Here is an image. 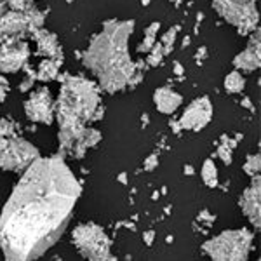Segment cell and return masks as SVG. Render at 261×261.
I'll return each instance as SVG.
<instances>
[{"mask_svg": "<svg viewBox=\"0 0 261 261\" xmlns=\"http://www.w3.org/2000/svg\"><path fill=\"white\" fill-rule=\"evenodd\" d=\"M35 71H30L28 70V75H27V79H23V82H21V86H19V91L21 92H27V91H30L32 87H33V84H35Z\"/></svg>", "mask_w": 261, "mask_h": 261, "instance_id": "24", "label": "cell"}, {"mask_svg": "<svg viewBox=\"0 0 261 261\" xmlns=\"http://www.w3.org/2000/svg\"><path fill=\"white\" fill-rule=\"evenodd\" d=\"M185 174H187V176H193V172H195V171H193V167L192 166H185Z\"/></svg>", "mask_w": 261, "mask_h": 261, "instance_id": "36", "label": "cell"}, {"mask_svg": "<svg viewBox=\"0 0 261 261\" xmlns=\"http://www.w3.org/2000/svg\"><path fill=\"white\" fill-rule=\"evenodd\" d=\"M66 2H68V4H71V2H73V0H66Z\"/></svg>", "mask_w": 261, "mask_h": 261, "instance_id": "41", "label": "cell"}, {"mask_svg": "<svg viewBox=\"0 0 261 261\" xmlns=\"http://www.w3.org/2000/svg\"><path fill=\"white\" fill-rule=\"evenodd\" d=\"M141 122H143V127H145V125L148 124V115H146V113H145V115L141 117Z\"/></svg>", "mask_w": 261, "mask_h": 261, "instance_id": "38", "label": "cell"}, {"mask_svg": "<svg viewBox=\"0 0 261 261\" xmlns=\"http://www.w3.org/2000/svg\"><path fill=\"white\" fill-rule=\"evenodd\" d=\"M164 47L161 42H155V45L148 50V56H146V65L148 66H159L164 60Z\"/></svg>", "mask_w": 261, "mask_h": 261, "instance_id": "19", "label": "cell"}, {"mask_svg": "<svg viewBox=\"0 0 261 261\" xmlns=\"http://www.w3.org/2000/svg\"><path fill=\"white\" fill-rule=\"evenodd\" d=\"M28 30L30 28H28V19L24 12L9 11V12H4L2 18H0V35L4 39L16 40Z\"/></svg>", "mask_w": 261, "mask_h": 261, "instance_id": "13", "label": "cell"}, {"mask_svg": "<svg viewBox=\"0 0 261 261\" xmlns=\"http://www.w3.org/2000/svg\"><path fill=\"white\" fill-rule=\"evenodd\" d=\"M35 40L37 45H39V54L49 58V60H56V61H63L61 58V47H60V40L54 33H50L44 28L37 30L35 33Z\"/></svg>", "mask_w": 261, "mask_h": 261, "instance_id": "14", "label": "cell"}, {"mask_svg": "<svg viewBox=\"0 0 261 261\" xmlns=\"http://www.w3.org/2000/svg\"><path fill=\"white\" fill-rule=\"evenodd\" d=\"M71 242L77 247L84 258L87 259H115L110 252L112 242L105 230L96 223H84L79 225L71 233Z\"/></svg>", "mask_w": 261, "mask_h": 261, "instance_id": "5", "label": "cell"}, {"mask_svg": "<svg viewBox=\"0 0 261 261\" xmlns=\"http://www.w3.org/2000/svg\"><path fill=\"white\" fill-rule=\"evenodd\" d=\"M169 125H171L172 133H176V134H179L181 130H183V129H181V125H179V120H171Z\"/></svg>", "mask_w": 261, "mask_h": 261, "instance_id": "31", "label": "cell"}, {"mask_svg": "<svg viewBox=\"0 0 261 261\" xmlns=\"http://www.w3.org/2000/svg\"><path fill=\"white\" fill-rule=\"evenodd\" d=\"M143 166H145V171H153L155 167L159 166V157H157V153H151L150 157H146V159H145V164H143Z\"/></svg>", "mask_w": 261, "mask_h": 261, "instance_id": "26", "label": "cell"}, {"mask_svg": "<svg viewBox=\"0 0 261 261\" xmlns=\"http://www.w3.org/2000/svg\"><path fill=\"white\" fill-rule=\"evenodd\" d=\"M60 81L61 91L54 105V115L60 124V153L65 157L86 129L87 122L103 119L105 108L94 82L71 75H63Z\"/></svg>", "mask_w": 261, "mask_h": 261, "instance_id": "3", "label": "cell"}, {"mask_svg": "<svg viewBox=\"0 0 261 261\" xmlns=\"http://www.w3.org/2000/svg\"><path fill=\"white\" fill-rule=\"evenodd\" d=\"M117 179H119L122 185H127V179H129L127 172H122V174H119V178H117Z\"/></svg>", "mask_w": 261, "mask_h": 261, "instance_id": "35", "label": "cell"}, {"mask_svg": "<svg viewBox=\"0 0 261 261\" xmlns=\"http://www.w3.org/2000/svg\"><path fill=\"white\" fill-rule=\"evenodd\" d=\"M153 103L157 107V110L164 113V115H172L181 107L183 98L176 91L169 89V87H159L153 92Z\"/></svg>", "mask_w": 261, "mask_h": 261, "instance_id": "15", "label": "cell"}, {"mask_svg": "<svg viewBox=\"0 0 261 261\" xmlns=\"http://www.w3.org/2000/svg\"><path fill=\"white\" fill-rule=\"evenodd\" d=\"M169 2H174V4H176V2H178V0H169Z\"/></svg>", "mask_w": 261, "mask_h": 261, "instance_id": "40", "label": "cell"}, {"mask_svg": "<svg viewBox=\"0 0 261 261\" xmlns=\"http://www.w3.org/2000/svg\"><path fill=\"white\" fill-rule=\"evenodd\" d=\"M259 169H261V157L258 153L249 155V157H247V161L244 162V172L252 178V176L259 174Z\"/></svg>", "mask_w": 261, "mask_h": 261, "instance_id": "20", "label": "cell"}, {"mask_svg": "<svg viewBox=\"0 0 261 261\" xmlns=\"http://www.w3.org/2000/svg\"><path fill=\"white\" fill-rule=\"evenodd\" d=\"M172 68H174V73H176V75H183V73H185L183 66H181V63H178V61H174V65H172Z\"/></svg>", "mask_w": 261, "mask_h": 261, "instance_id": "32", "label": "cell"}, {"mask_svg": "<svg viewBox=\"0 0 261 261\" xmlns=\"http://www.w3.org/2000/svg\"><path fill=\"white\" fill-rule=\"evenodd\" d=\"M205 58H207V47H200L195 54V60L200 63V61H204Z\"/></svg>", "mask_w": 261, "mask_h": 261, "instance_id": "30", "label": "cell"}, {"mask_svg": "<svg viewBox=\"0 0 261 261\" xmlns=\"http://www.w3.org/2000/svg\"><path fill=\"white\" fill-rule=\"evenodd\" d=\"M159 30H161V23L159 21H155V23H151L148 28L145 30V35H150V37H157Z\"/></svg>", "mask_w": 261, "mask_h": 261, "instance_id": "28", "label": "cell"}, {"mask_svg": "<svg viewBox=\"0 0 261 261\" xmlns=\"http://www.w3.org/2000/svg\"><path fill=\"white\" fill-rule=\"evenodd\" d=\"M60 66H61V61L45 58V60L39 65V70H37L35 77L39 79V81H42V82L54 81V79L60 77Z\"/></svg>", "mask_w": 261, "mask_h": 261, "instance_id": "16", "label": "cell"}, {"mask_svg": "<svg viewBox=\"0 0 261 261\" xmlns=\"http://www.w3.org/2000/svg\"><path fill=\"white\" fill-rule=\"evenodd\" d=\"M259 202H261V183H259V174H258V176H252L251 185L242 192L241 199H239V205H241L244 216H246L256 228H259V225H261Z\"/></svg>", "mask_w": 261, "mask_h": 261, "instance_id": "11", "label": "cell"}, {"mask_svg": "<svg viewBox=\"0 0 261 261\" xmlns=\"http://www.w3.org/2000/svg\"><path fill=\"white\" fill-rule=\"evenodd\" d=\"M176 33H178V27H172L171 30H167L166 33H164L161 44L164 47V54H166V56L172 50V45H174V40H176Z\"/></svg>", "mask_w": 261, "mask_h": 261, "instance_id": "21", "label": "cell"}, {"mask_svg": "<svg viewBox=\"0 0 261 261\" xmlns=\"http://www.w3.org/2000/svg\"><path fill=\"white\" fill-rule=\"evenodd\" d=\"M254 235L247 228L226 230L204 242L202 249L216 261H244L249 258Z\"/></svg>", "mask_w": 261, "mask_h": 261, "instance_id": "4", "label": "cell"}, {"mask_svg": "<svg viewBox=\"0 0 261 261\" xmlns=\"http://www.w3.org/2000/svg\"><path fill=\"white\" fill-rule=\"evenodd\" d=\"M197 221L199 223H204V225H213V221H214V216L213 214H209V211H202L199 216H197Z\"/></svg>", "mask_w": 261, "mask_h": 261, "instance_id": "27", "label": "cell"}, {"mask_svg": "<svg viewBox=\"0 0 261 261\" xmlns=\"http://www.w3.org/2000/svg\"><path fill=\"white\" fill-rule=\"evenodd\" d=\"M155 42H157V37H150V35H145V40L138 45V53H148V50L153 47Z\"/></svg>", "mask_w": 261, "mask_h": 261, "instance_id": "25", "label": "cell"}, {"mask_svg": "<svg viewBox=\"0 0 261 261\" xmlns=\"http://www.w3.org/2000/svg\"><path fill=\"white\" fill-rule=\"evenodd\" d=\"M225 89L230 92V94H239V92L244 91V87H246V79L242 77V73L239 70H233L230 71L228 75L225 77Z\"/></svg>", "mask_w": 261, "mask_h": 261, "instance_id": "17", "label": "cell"}, {"mask_svg": "<svg viewBox=\"0 0 261 261\" xmlns=\"http://www.w3.org/2000/svg\"><path fill=\"white\" fill-rule=\"evenodd\" d=\"M82 187L63 157L35 159L0 214V249L7 259H35L50 249L73 216Z\"/></svg>", "mask_w": 261, "mask_h": 261, "instance_id": "1", "label": "cell"}, {"mask_svg": "<svg viewBox=\"0 0 261 261\" xmlns=\"http://www.w3.org/2000/svg\"><path fill=\"white\" fill-rule=\"evenodd\" d=\"M213 103L207 96L193 99L187 108L183 115L179 117V125L183 130H200L204 129L209 122L213 120Z\"/></svg>", "mask_w": 261, "mask_h": 261, "instance_id": "8", "label": "cell"}, {"mask_svg": "<svg viewBox=\"0 0 261 261\" xmlns=\"http://www.w3.org/2000/svg\"><path fill=\"white\" fill-rule=\"evenodd\" d=\"M7 89H9V87H6V86H0V103H4V101H6Z\"/></svg>", "mask_w": 261, "mask_h": 261, "instance_id": "33", "label": "cell"}, {"mask_svg": "<svg viewBox=\"0 0 261 261\" xmlns=\"http://www.w3.org/2000/svg\"><path fill=\"white\" fill-rule=\"evenodd\" d=\"M39 157V150L30 141L18 136H0V169L23 171Z\"/></svg>", "mask_w": 261, "mask_h": 261, "instance_id": "7", "label": "cell"}, {"mask_svg": "<svg viewBox=\"0 0 261 261\" xmlns=\"http://www.w3.org/2000/svg\"><path fill=\"white\" fill-rule=\"evenodd\" d=\"M30 56L27 42L7 40L0 44V73H14L21 70Z\"/></svg>", "mask_w": 261, "mask_h": 261, "instance_id": "10", "label": "cell"}, {"mask_svg": "<svg viewBox=\"0 0 261 261\" xmlns=\"http://www.w3.org/2000/svg\"><path fill=\"white\" fill-rule=\"evenodd\" d=\"M254 35L251 37L249 45L239 53L237 56L233 58V66L235 70H241V71H256L259 68L261 65V58H259V30L252 32Z\"/></svg>", "mask_w": 261, "mask_h": 261, "instance_id": "12", "label": "cell"}, {"mask_svg": "<svg viewBox=\"0 0 261 261\" xmlns=\"http://www.w3.org/2000/svg\"><path fill=\"white\" fill-rule=\"evenodd\" d=\"M24 115L37 124H50L54 119V101L47 87H40L24 101Z\"/></svg>", "mask_w": 261, "mask_h": 261, "instance_id": "9", "label": "cell"}, {"mask_svg": "<svg viewBox=\"0 0 261 261\" xmlns=\"http://www.w3.org/2000/svg\"><path fill=\"white\" fill-rule=\"evenodd\" d=\"M9 7L16 12H24L33 7V0H9Z\"/></svg>", "mask_w": 261, "mask_h": 261, "instance_id": "22", "label": "cell"}, {"mask_svg": "<svg viewBox=\"0 0 261 261\" xmlns=\"http://www.w3.org/2000/svg\"><path fill=\"white\" fill-rule=\"evenodd\" d=\"M213 9L241 35L258 30V7L254 0H213Z\"/></svg>", "mask_w": 261, "mask_h": 261, "instance_id": "6", "label": "cell"}, {"mask_svg": "<svg viewBox=\"0 0 261 261\" xmlns=\"http://www.w3.org/2000/svg\"><path fill=\"white\" fill-rule=\"evenodd\" d=\"M181 45H183V49H185V47H188V45H190V37H185V39H183V44H181Z\"/></svg>", "mask_w": 261, "mask_h": 261, "instance_id": "37", "label": "cell"}, {"mask_svg": "<svg viewBox=\"0 0 261 261\" xmlns=\"http://www.w3.org/2000/svg\"><path fill=\"white\" fill-rule=\"evenodd\" d=\"M133 32V19H110L84 53V65L98 77L101 89L110 94L125 89L136 71V65L129 58V37Z\"/></svg>", "mask_w": 261, "mask_h": 261, "instance_id": "2", "label": "cell"}, {"mask_svg": "<svg viewBox=\"0 0 261 261\" xmlns=\"http://www.w3.org/2000/svg\"><path fill=\"white\" fill-rule=\"evenodd\" d=\"M242 107H246V108H249L251 112H254V107H252L251 99H247V98H244V99H242Z\"/></svg>", "mask_w": 261, "mask_h": 261, "instance_id": "34", "label": "cell"}, {"mask_svg": "<svg viewBox=\"0 0 261 261\" xmlns=\"http://www.w3.org/2000/svg\"><path fill=\"white\" fill-rule=\"evenodd\" d=\"M231 150L233 148H230L226 143H221V145L218 146V157H220L221 162L226 164V166H230L231 164Z\"/></svg>", "mask_w": 261, "mask_h": 261, "instance_id": "23", "label": "cell"}, {"mask_svg": "<svg viewBox=\"0 0 261 261\" xmlns=\"http://www.w3.org/2000/svg\"><path fill=\"white\" fill-rule=\"evenodd\" d=\"M153 239H155V231L153 230H148L143 233V242L146 244V246H151L153 244Z\"/></svg>", "mask_w": 261, "mask_h": 261, "instance_id": "29", "label": "cell"}, {"mask_svg": "<svg viewBox=\"0 0 261 261\" xmlns=\"http://www.w3.org/2000/svg\"><path fill=\"white\" fill-rule=\"evenodd\" d=\"M150 4V0H143V6H148Z\"/></svg>", "mask_w": 261, "mask_h": 261, "instance_id": "39", "label": "cell"}, {"mask_svg": "<svg viewBox=\"0 0 261 261\" xmlns=\"http://www.w3.org/2000/svg\"><path fill=\"white\" fill-rule=\"evenodd\" d=\"M202 181L205 183V187L209 188H216L218 187V169L216 164H214L213 159H207L204 164H202Z\"/></svg>", "mask_w": 261, "mask_h": 261, "instance_id": "18", "label": "cell"}]
</instances>
